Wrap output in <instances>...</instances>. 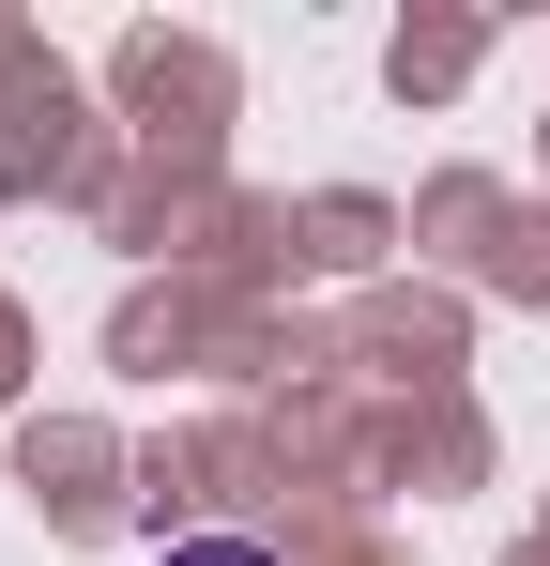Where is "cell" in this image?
<instances>
[{
  "mask_svg": "<svg viewBox=\"0 0 550 566\" xmlns=\"http://www.w3.org/2000/svg\"><path fill=\"white\" fill-rule=\"evenodd\" d=\"M169 566H275V552H261V536H183Z\"/></svg>",
  "mask_w": 550,
  "mask_h": 566,
  "instance_id": "6da1fadb",
  "label": "cell"
}]
</instances>
